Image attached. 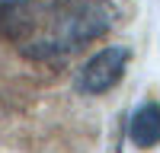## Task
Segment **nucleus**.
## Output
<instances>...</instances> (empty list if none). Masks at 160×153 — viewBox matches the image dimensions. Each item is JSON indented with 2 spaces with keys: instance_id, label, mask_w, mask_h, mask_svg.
<instances>
[{
  "instance_id": "obj_1",
  "label": "nucleus",
  "mask_w": 160,
  "mask_h": 153,
  "mask_svg": "<svg viewBox=\"0 0 160 153\" xmlns=\"http://www.w3.org/2000/svg\"><path fill=\"white\" fill-rule=\"evenodd\" d=\"M118 22L112 0H7L0 38L32 61H55L99 42Z\"/></svg>"
},
{
  "instance_id": "obj_2",
  "label": "nucleus",
  "mask_w": 160,
  "mask_h": 153,
  "mask_svg": "<svg viewBox=\"0 0 160 153\" xmlns=\"http://www.w3.org/2000/svg\"><path fill=\"white\" fill-rule=\"evenodd\" d=\"M128 61H131V51L125 45H106L93 54L77 73V89L83 96H102L115 89L122 83V76L128 70Z\"/></svg>"
},
{
  "instance_id": "obj_3",
  "label": "nucleus",
  "mask_w": 160,
  "mask_h": 153,
  "mask_svg": "<svg viewBox=\"0 0 160 153\" xmlns=\"http://www.w3.org/2000/svg\"><path fill=\"white\" fill-rule=\"evenodd\" d=\"M128 140L141 150L160 144V102H141L128 118Z\"/></svg>"
}]
</instances>
